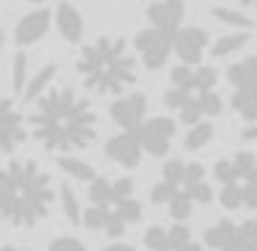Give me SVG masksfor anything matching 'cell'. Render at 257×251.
Wrapping results in <instances>:
<instances>
[{"label":"cell","instance_id":"9c48e42d","mask_svg":"<svg viewBox=\"0 0 257 251\" xmlns=\"http://www.w3.org/2000/svg\"><path fill=\"white\" fill-rule=\"evenodd\" d=\"M175 35L178 32H169V29H159V26H150L143 32H137L134 51L146 70H162L169 64V57L175 54Z\"/></svg>","mask_w":257,"mask_h":251},{"label":"cell","instance_id":"4fadbf2b","mask_svg":"<svg viewBox=\"0 0 257 251\" xmlns=\"http://www.w3.org/2000/svg\"><path fill=\"white\" fill-rule=\"evenodd\" d=\"M140 140L150 156H156V159L169 156V149L175 143V121L172 118H146L140 127Z\"/></svg>","mask_w":257,"mask_h":251},{"label":"cell","instance_id":"30bf717a","mask_svg":"<svg viewBox=\"0 0 257 251\" xmlns=\"http://www.w3.org/2000/svg\"><path fill=\"white\" fill-rule=\"evenodd\" d=\"M143 242L150 251H203L200 242L191 235V229L184 223H178V219L172 226H150Z\"/></svg>","mask_w":257,"mask_h":251},{"label":"cell","instance_id":"7a4b0ae2","mask_svg":"<svg viewBox=\"0 0 257 251\" xmlns=\"http://www.w3.org/2000/svg\"><path fill=\"white\" fill-rule=\"evenodd\" d=\"M57 191L51 175L32 159H16L0 169V219L13 229H32L45 223Z\"/></svg>","mask_w":257,"mask_h":251},{"label":"cell","instance_id":"9a60e30c","mask_svg":"<svg viewBox=\"0 0 257 251\" xmlns=\"http://www.w3.org/2000/svg\"><path fill=\"white\" fill-rule=\"evenodd\" d=\"M210 51V35L197 26H184L175 35V54L181 64H200V57Z\"/></svg>","mask_w":257,"mask_h":251},{"label":"cell","instance_id":"5b68a950","mask_svg":"<svg viewBox=\"0 0 257 251\" xmlns=\"http://www.w3.org/2000/svg\"><path fill=\"white\" fill-rule=\"evenodd\" d=\"M165 105L178 115L181 124H197L203 118H216L222 112V96H219V76L213 67L200 64H178L169 76L165 89Z\"/></svg>","mask_w":257,"mask_h":251},{"label":"cell","instance_id":"8992f818","mask_svg":"<svg viewBox=\"0 0 257 251\" xmlns=\"http://www.w3.org/2000/svg\"><path fill=\"white\" fill-rule=\"evenodd\" d=\"M150 200L156 207L169 210L172 219L184 223V219L194 213L197 204H210L213 200V185H210L206 169L200 162L175 159V162H165L162 178L150 191Z\"/></svg>","mask_w":257,"mask_h":251},{"label":"cell","instance_id":"484cf974","mask_svg":"<svg viewBox=\"0 0 257 251\" xmlns=\"http://www.w3.org/2000/svg\"><path fill=\"white\" fill-rule=\"evenodd\" d=\"M238 242L244 251H257V219H241L238 223Z\"/></svg>","mask_w":257,"mask_h":251},{"label":"cell","instance_id":"cb8c5ba5","mask_svg":"<svg viewBox=\"0 0 257 251\" xmlns=\"http://www.w3.org/2000/svg\"><path fill=\"white\" fill-rule=\"evenodd\" d=\"M210 16L216 19V23H225V26H232V29H251L254 26L248 16L238 13V10H232V7H213Z\"/></svg>","mask_w":257,"mask_h":251},{"label":"cell","instance_id":"e0dca14e","mask_svg":"<svg viewBox=\"0 0 257 251\" xmlns=\"http://www.w3.org/2000/svg\"><path fill=\"white\" fill-rule=\"evenodd\" d=\"M146 19L159 29H169V32H178L184 23V0H153L146 7Z\"/></svg>","mask_w":257,"mask_h":251},{"label":"cell","instance_id":"836d02e7","mask_svg":"<svg viewBox=\"0 0 257 251\" xmlns=\"http://www.w3.org/2000/svg\"><path fill=\"white\" fill-rule=\"evenodd\" d=\"M26 4H42V0H26Z\"/></svg>","mask_w":257,"mask_h":251},{"label":"cell","instance_id":"e575fe53","mask_svg":"<svg viewBox=\"0 0 257 251\" xmlns=\"http://www.w3.org/2000/svg\"><path fill=\"white\" fill-rule=\"evenodd\" d=\"M0 226H4V219H0Z\"/></svg>","mask_w":257,"mask_h":251},{"label":"cell","instance_id":"7402d4cb","mask_svg":"<svg viewBox=\"0 0 257 251\" xmlns=\"http://www.w3.org/2000/svg\"><path fill=\"white\" fill-rule=\"evenodd\" d=\"M210 140H213V124H210V118H203V121L191 124V130L184 134V149L197 153V149H203Z\"/></svg>","mask_w":257,"mask_h":251},{"label":"cell","instance_id":"6da1fadb","mask_svg":"<svg viewBox=\"0 0 257 251\" xmlns=\"http://www.w3.org/2000/svg\"><path fill=\"white\" fill-rule=\"evenodd\" d=\"M32 137L51 153H73L86 149L95 140V112L73 86H51L42 99H35Z\"/></svg>","mask_w":257,"mask_h":251},{"label":"cell","instance_id":"44dd1931","mask_svg":"<svg viewBox=\"0 0 257 251\" xmlns=\"http://www.w3.org/2000/svg\"><path fill=\"white\" fill-rule=\"evenodd\" d=\"M57 165H61V172L64 175H70V178H76V182H95V169L86 162V159H76V156H61L57 159Z\"/></svg>","mask_w":257,"mask_h":251},{"label":"cell","instance_id":"2e32d148","mask_svg":"<svg viewBox=\"0 0 257 251\" xmlns=\"http://www.w3.org/2000/svg\"><path fill=\"white\" fill-rule=\"evenodd\" d=\"M54 23V13L51 10H45V7H38L32 10V13H26L23 19L16 23V45L19 48H29V45H35V42H42V38L48 35V29H51Z\"/></svg>","mask_w":257,"mask_h":251},{"label":"cell","instance_id":"3957f363","mask_svg":"<svg viewBox=\"0 0 257 251\" xmlns=\"http://www.w3.org/2000/svg\"><path fill=\"white\" fill-rule=\"evenodd\" d=\"M76 73L83 86L98 96H117L134 86L137 79V64L124 38L117 35H98L89 42L80 57H76Z\"/></svg>","mask_w":257,"mask_h":251},{"label":"cell","instance_id":"83f0119b","mask_svg":"<svg viewBox=\"0 0 257 251\" xmlns=\"http://www.w3.org/2000/svg\"><path fill=\"white\" fill-rule=\"evenodd\" d=\"M241 140H244V143H254V140H257V121H251L248 127L241 130Z\"/></svg>","mask_w":257,"mask_h":251},{"label":"cell","instance_id":"f1b7e54d","mask_svg":"<svg viewBox=\"0 0 257 251\" xmlns=\"http://www.w3.org/2000/svg\"><path fill=\"white\" fill-rule=\"evenodd\" d=\"M102 251H134V245H127V242H111V245H105Z\"/></svg>","mask_w":257,"mask_h":251},{"label":"cell","instance_id":"4dcf8cb0","mask_svg":"<svg viewBox=\"0 0 257 251\" xmlns=\"http://www.w3.org/2000/svg\"><path fill=\"white\" fill-rule=\"evenodd\" d=\"M0 251H29V248H19V245H7V248H0Z\"/></svg>","mask_w":257,"mask_h":251},{"label":"cell","instance_id":"d6a6232c","mask_svg":"<svg viewBox=\"0 0 257 251\" xmlns=\"http://www.w3.org/2000/svg\"><path fill=\"white\" fill-rule=\"evenodd\" d=\"M0 48H4V29H0Z\"/></svg>","mask_w":257,"mask_h":251},{"label":"cell","instance_id":"8fae6325","mask_svg":"<svg viewBox=\"0 0 257 251\" xmlns=\"http://www.w3.org/2000/svg\"><path fill=\"white\" fill-rule=\"evenodd\" d=\"M102 153H105V159H111V162L121 165V169H137L143 153H146L143 140H140V130H121V134L108 137Z\"/></svg>","mask_w":257,"mask_h":251},{"label":"cell","instance_id":"603a6c76","mask_svg":"<svg viewBox=\"0 0 257 251\" xmlns=\"http://www.w3.org/2000/svg\"><path fill=\"white\" fill-rule=\"evenodd\" d=\"M57 197H61L64 216L70 219V223H83V204H80V197H76V191L70 185H61L57 188Z\"/></svg>","mask_w":257,"mask_h":251},{"label":"cell","instance_id":"4316f807","mask_svg":"<svg viewBox=\"0 0 257 251\" xmlns=\"http://www.w3.org/2000/svg\"><path fill=\"white\" fill-rule=\"evenodd\" d=\"M48 251H89L80 238H70V235H57L51 238V245H48Z\"/></svg>","mask_w":257,"mask_h":251},{"label":"cell","instance_id":"f546056e","mask_svg":"<svg viewBox=\"0 0 257 251\" xmlns=\"http://www.w3.org/2000/svg\"><path fill=\"white\" fill-rule=\"evenodd\" d=\"M241 7H251V10H257V0H238Z\"/></svg>","mask_w":257,"mask_h":251},{"label":"cell","instance_id":"5bb4252c","mask_svg":"<svg viewBox=\"0 0 257 251\" xmlns=\"http://www.w3.org/2000/svg\"><path fill=\"white\" fill-rule=\"evenodd\" d=\"M146 108H150L146 96H140V93L121 96V99L111 102V121L121 130H140L143 121H146Z\"/></svg>","mask_w":257,"mask_h":251},{"label":"cell","instance_id":"ffe728a7","mask_svg":"<svg viewBox=\"0 0 257 251\" xmlns=\"http://www.w3.org/2000/svg\"><path fill=\"white\" fill-rule=\"evenodd\" d=\"M251 42V35H248V29H235V32H229V35H222V38H216L213 42V57H229V54H235V51H241L244 45Z\"/></svg>","mask_w":257,"mask_h":251},{"label":"cell","instance_id":"d4e9b609","mask_svg":"<svg viewBox=\"0 0 257 251\" xmlns=\"http://www.w3.org/2000/svg\"><path fill=\"white\" fill-rule=\"evenodd\" d=\"M29 76H32V73H29V57L19 51V54L13 57V70H10V83H13V89H16L19 96H23V89H26V83H29Z\"/></svg>","mask_w":257,"mask_h":251},{"label":"cell","instance_id":"52a82bcc","mask_svg":"<svg viewBox=\"0 0 257 251\" xmlns=\"http://www.w3.org/2000/svg\"><path fill=\"white\" fill-rule=\"evenodd\" d=\"M213 178L219 185V204L225 210H257V156L251 149L219 159L213 165Z\"/></svg>","mask_w":257,"mask_h":251},{"label":"cell","instance_id":"1f68e13d","mask_svg":"<svg viewBox=\"0 0 257 251\" xmlns=\"http://www.w3.org/2000/svg\"><path fill=\"white\" fill-rule=\"evenodd\" d=\"M222 251H244V248H238V245H232V248H222Z\"/></svg>","mask_w":257,"mask_h":251},{"label":"cell","instance_id":"277c9868","mask_svg":"<svg viewBox=\"0 0 257 251\" xmlns=\"http://www.w3.org/2000/svg\"><path fill=\"white\" fill-rule=\"evenodd\" d=\"M143 207L137 200L131 178H102L89 182V204L83 210V226L105 235H124L134 223H140Z\"/></svg>","mask_w":257,"mask_h":251},{"label":"cell","instance_id":"7c38bea8","mask_svg":"<svg viewBox=\"0 0 257 251\" xmlns=\"http://www.w3.org/2000/svg\"><path fill=\"white\" fill-rule=\"evenodd\" d=\"M26 140V118L19 115L13 99L0 96V156H10Z\"/></svg>","mask_w":257,"mask_h":251},{"label":"cell","instance_id":"ac0fdd59","mask_svg":"<svg viewBox=\"0 0 257 251\" xmlns=\"http://www.w3.org/2000/svg\"><path fill=\"white\" fill-rule=\"evenodd\" d=\"M54 26H57L64 42H80L83 32H86V19L73 4H61L54 10Z\"/></svg>","mask_w":257,"mask_h":251},{"label":"cell","instance_id":"d6986e66","mask_svg":"<svg viewBox=\"0 0 257 251\" xmlns=\"http://www.w3.org/2000/svg\"><path fill=\"white\" fill-rule=\"evenodd\" d=\"M54 79H57V64H51V61L42 64L32 76H29V83H26V89H23V99H26L29 105H32L35 99H42L48 89L54 86Z\"/></svg>","mask_w":257,"mask_h":251},{"label":"cell","instance_id":"ba28073f","mask_svg":"<svg viewBox=\"0 0 257 251\" xmlns=\"http://www.w3.org/2000/svg\"><path fill=\"white\" fill-rule=\"evenodd\" d=\"M232 86V108L244 121H257V57H241L225 70Z\"/></svg>","mask_w":257,"mask_h":251}]
</instances>
